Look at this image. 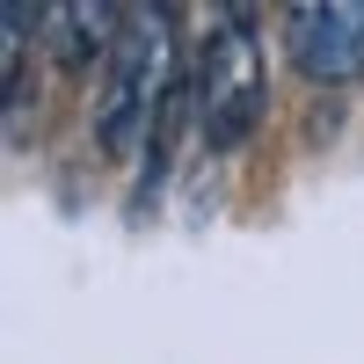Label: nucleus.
<instances>
[{
    "label": "nucleus",
    "instance_id": "obj_2",
    "mask_svg": "<svg viewBox=\"0 0 364 364\" xmlns=\"http://www.w3.org/2000/svg\"><path fill=\"white\" fill-rule=\"evenodd\" d=\"M262 37H255V15L248 8H219L197 29V51H190V109H197V139L211 154H233L240 139L262 124Z\"/></svg>",
    "mask_w": 364,
    "mask_h": 364
},
{
    "label": "nucleus",
    "instance_id": "obj_1",
    "mask_svg": "<svg viewBox=\"0 0 364 364\" xmlns=\"http://www.w3.org/2000/svg\"><path fill=\"white\" fill-rule=\"evenodd\" d=\"M175 15L168 8H132L124 37H117L102 87H95V117L87 132L109 161H161L168 146V117H175Z\"/></svg>",
    "mask_w": 364,
    "mask_h": 364
},
{
    "label": "nucleus",
    "instance_id": "obj_4",
    "mask_svg": "<svg viewBox=\"0 0 364 364\" xmlns=\"http://www.w3.org/2000/svg\"><path fill=\"white\" fill-rule=\"evenodd\" d=\"M124 15H132V8H109V0H58V8H44L37 37H44V51H51L66 73L95 66V58L109 66L117 37H124Z\"/></svg>",
    "mask_w": 364,
    "mask_h": 364
},
{
    "label": "nucleus",
    "instance_id": "obj_3",
    "mask_svg": "<svg viewBox=\"0 0 364 364\" xmlns=\"http://www.w3.org/2000/svg\"><path fill=\"white\" fill-rule=\"evenodd\" d=\"M284 51L306 80L364 73V0H299L284 8Z\"/></svg>",
    "mask_w": 364,
    "mask_h": 364
}]
</instances>
